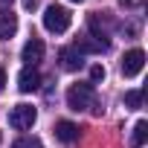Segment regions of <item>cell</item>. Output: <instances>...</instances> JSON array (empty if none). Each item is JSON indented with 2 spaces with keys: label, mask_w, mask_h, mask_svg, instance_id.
Instances as JSON below:
<instances>
[{
  "label": "cell",
  "mask_w": 148,
  "mask_h": 148,
  "mask_svg": "<svg viewBox=\"0 0 148 148\" xmlns=\"http://www.w3.org/2000/svg\"><path fill=\"white\" fill-rule=\"evenodd\" d=\"M67 108L70 110H93L96 116H102V105L96 99V90L93 84H70L67 90Z\"/></svg>",
  "instance_id": "cell-1"
},
{
  "label": "cell",
  "mask_w": 148,
  "mask_h": 148,
  "mask_svg": "<svg viewBox=\"0 0 148 148\" xmlns=\"http://www.w3.org/2000/svg\"><path fill=\"white\" fill-rule=\"evenodd\" d=\"M70 23H73V15H70L64 6H49V9L44 12V29H47V32H52V35L67 32V29H70Z\"/></svg>",
  "instance_id": "cell-2"
},
{
  "label": "cell",
  "mask_w": 148,
  "mask_h": 148,
  "mask_svg": "<svg viewBox=\"0 0 148 148\" xmlns=\"http://www.w3.org/2000/svg\"><path fill=\"white\" fill-rule=\"evenodd\" d=\"M35 119H38V110L32 105H15L12 113H9V125L15 131H29L35 125Z\"/></svg>",
  "instance_id": "cell-3"
},
{
  "label": "cell",
  "mask_w": 148,
  "mask_h": 148,
  "mask_svg": "<svg viewBox=\"0 0 148 148\" xmlns=\"http://www.w3.org/2000/svg\"><path fill=\"white\" fill-rule=\"evenodd\" d=\"M76 52H108L110 49V41L108 38H102V35H82V38H76V47H73Z\"/></svg>",
  "instance_id": "cell-4"
},
{
  "label": "cell",
  "mask_w": 148,
  "mask_h": 148,
  "mask_svg": "<svg viewBox=\"0 0 148 148\" xmlns=\"http://www.w3.org/2000/svg\"><path fill=\"white\" fill-rule=\"evenodd\" d=\"M142 67H145V52H142V49H131V52H125V58H122V76H125V79L139 76Z\"/></svg>",
  "instance_id": "cell-5"
},
{
  "label": "cell",
  "mask_w": 148,
  "mask_h": 148,
  "mask_svg": "<svg viewBox=\"0 0 148 148\" xmlns=\"http://www.w3.org/2000/svg\"><path fill=\"white\" fill-rule=\"evenodd\" d=\"M41 87V73L35 67H23L21 70V76H18V90L21 93H32Z\"/></svg>",
  "instance_id": "cell-6"
},
{
  "label": "cell",
  "mask_w": 148,
  "mask_h": 148,
  "mask_svg": "<svg viewBox=\"0 0 148 148\" xmlns=\"http://www.w3.org/2000/svg\"><path fill=\"white\" fill-rule=\"evenodd\" d=\"M23 61H26V67H35L41 58H44V41L41 38H29L26 44H23Z\"/></svg>",
  "instance_id": "cell-7"
},
{
  "label": "cell",
  "mask_w": 148,
  "mask_h": 148,
  "mask_svg": "<svg viewBox=\"0 0 148 148\" xmlns=\"http://www.w3.org/2000/svg\"><path fill=\"white\" fill-rule=\"evenodd\" d=\"M58 61H61V70H67V73H76V70H82V64H84L82 52H76L73 47H64V49L58 52Z\"/></svg>",
  "instance_id": "cell-8"
},
{
  "label": "cell",
  "mask_w": 148,
  "mask_h": 148,
  "mask_svg": "<svg viewBox=\"0 0 148 148\" xmlns=\"http://www.w3.org/2000/svg\"><path fill=\"white\" fill-rule=\"evenodd\" d=\"M18 32V15H12L9 9H0V41H6Z\"/></svg>",
  "instance_id": "cell-9"
},
{
  "label": "cell",
  "mask_w": 148,
  "mask_h": 148,
  "mask_svg": "<svg viewBox=\"0 0 148 148\" xmlns=\"http://www.w3.org/2000/svg\"><path fill=\"white\" fill-rule=\"evenodd\" d=\"M55 136H58L61 142H76V139H79V125L61 119V122H55Z\"/></svg>",
  "instance_id": "cell-10"
},
{
  "label": "cell",
  "mask_w": 148,
  "mask_h": 148,
  "mask_svg": "<svg viewBox=\"0 0 148 148\" xmlns=\"http://www.w3.org/2000/svg\"><path fill=\"white\" fill-rule=\"evenodd\" d=\"M145 139H148V122L139 119V122L134 125V134H131V148H142Z\"/></svg>",
  "instance_id": "cell-11"
},
{
  "label": "cell",
  "mask_w": 148,
  "mask_h": 148,
  "mask_svg": "<svg viewBox=\"0 0 148 148\" xmlns=\"http://www.w3.org/2000/svg\"><path fill=\"white\" fill-rule=\"evenodd\" d=\"M12 148H44V145H41L38 136H21V139L12 142Z\"/></svg>",
  "instance_id": "cell-12"
},
{
  "label": "cell",
  "mask_w": 148,
  "mask_h": 148,
  "mask_svg": "<svg viewBox=\"0 0 148 148\" xmlns=\"http://www.w3.org/2000/svg\"><path fill=\"white\" fill-rule=\"evenodd\" d=\"M125 105H128L131 110H136V108L142 105V90H128V93H125Z\"/></svg>",
  "instance_id": "cell-13"
},
{
  "label": "cell",
  "mask_w": 148,
  "mask_h": 148,
  "mask_svg": "<svg viewBox=\"0 0 148 148\" xmlns=\"http://www.w3.org/2000/svg\"><path fill=\"white\" fill-rule=\"evenodd\" d=\"M96 82H105V67L102 64H93L90 67V84H96Z\"/></svg>",
  "instance_id": "cell-14"
},
{
  "label": "cell",
  "mask_w": 148,
  "mask_h": 148,
  "mask_svg": "<svg viewBox=\"0 0 148 148\" xmlns=\"http://www.w3.org/2000/svg\"><path fill=\"white\" fill-rule=\"evenodd\" d=\"M3 87H6V70L0 67V93H3Z\"/></svg>",
  "instance_id": "cell-15"
},
{
  "label": "cell",
  "mask_w": 148,
  "mask_h": 148,
  "mask_svg": "<svg viewBox=\"0 0 148 148\" xmlns=\"http://www.w3.org/2000/svg\"><path fill=\"white\" fill-rule=\"evenodd\" d=\"M35 6H38V0H23V9H29V12H32Z\"/></svg>",
  "instance_id": "cell-16"
},
{
  "label": "cell",
  "mask_w": 148,
  "mask_h": 148,
  "mask_svg": "<svg viewBox=\"0 0 148 148\" xmlns=\"http://www.w3.org/2000/svg\"><path fill=\"white\" fill-rule=\"evenodd\" d=\"M119 3H122V6H139L142 0H119Z\"/></svg>",
  "instance_id": "cell-17"
},
{
  "label": "cell",
  "mask_w": 148,
  "mask_h": 148,
  "mask_svg": "<svg viewBox=\"0 0 148 148\" xmlns=\"http://www.w3.org/2000/svg\"><path fill=\"white\" fill-rule=\"evenodd\" d=\"M70 3H84V0H70Z\"/></svg>",
  "instance_id": "cell-18"
},
{
  "label": "cell",
  "mask_w": 148,
  "mask_h": 148,
  "mask_svg": "<svg viewBox=\"0 0 148 148\" xmlns=\"http://www.w3.org/2000/svg\"><path fill=\"white\" fill-rule=\"evenodd\" d=\"M0 3H12V0H0Z\"/></svg>",
  "instance_id": "cell-19"
}]
</instances>
